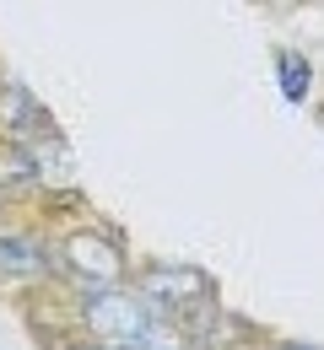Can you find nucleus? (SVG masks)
<instances>
[{"mask_svg": "<svg viewBox=\"0 0 324 350\" xmlns=\"http://www.w3.org/2000/svg\"><path fill=\"white\" fill-rule=\"evenodd\" d=\"M130 291H136L162 323L184 329L189 345H195V334L222 312V291H216V280H211L205 269H195V264H146Z\"/></svg>", "mask_w": 324, "mask_h": 350, "instance_id": "f257e3e1", "label": "nucleus"}, {"mask_svg": "<svg viewBox=\"0 0 324 350\" xmlns=\"http://www.w3.org/2000/svg\"><path fill=\"white\" fill-rule=\"evenodd\" d=\"M54 243V269L82 291V297H97V291H125L130 280V259H125V243L108 232V226H65L49 237Z\"/></svg>", "mask_w": 324, "mask_h": 350, "instance_id": "f03ea898", "label": "nucleus"}, {"mask_svg": "<svg viewBox=\"0 0 324 350\" xmlns=\"http://www.w3.org/2000/svg\"><path fill=\"white\" fill-rule=\"evenodd\" d=\"M82 334L97 340V345H125V340H146L151 329H157V312L140 302L136 291L125 286V291H97V297H82Z\"/></svg>", "mask_w": 324, "mask_h": 350, "instance_id": "7ed1b4c3", "label": "nucleus"}, {"mask_svg": "<svg viewBox=\"0 0 324 350\" xmlns=\"http://www.w3.org/2000/svg\"><path fill=\"white\" fill-rule=\"evenodd\" d=\"M54 269V243L38 232H0V280H49Z\"/></svg>", "mask_w": 324, "mask_h": 350, "instance_id": "20e7f679", "label": "nucleus"}, {"mask_svg": "<svg viewBox=\"0 0 324 350\" xmlns=\"http://www.w3.org/2000/svg\"><path fill=\"white\" fill-rule=\"evenodd\" d=\"M276 81H281V97L286 103H308V87H314V65L303 54H276Z\"/></svg>", "mask_w": 324, "mask_h": 350, "instance_id": "39448f33", "label": "nucleus"}, {"mask_svg": "<svg viewBox=\"0 0 324 350\" xmlns=\"http://www.w3.org/2000/svg\"><path fill=\"white\" fill-rule=\"evenodd\" d=\"M60 350H103V345H97V340H87V334H82V340H65V345H60Z\"/></svg>", "mask_w": 324, "mask_h": 350, "instance_id": "423d86ee", "label": "nucleus"}, {"mask_svg": "<svg viewBox=\"0 0 324 350\" xmlns=\"http://www.w3.org/2000/svg\"><path fill=\"white\" fill-rule=\"evenodd\" d=\"M0 200H5V194H0Z\"/></svg>", "mask_w": 324, "mask_h": 350, "instance_id": "0eeeda50", "label": "nucleus"}]
</instances>
